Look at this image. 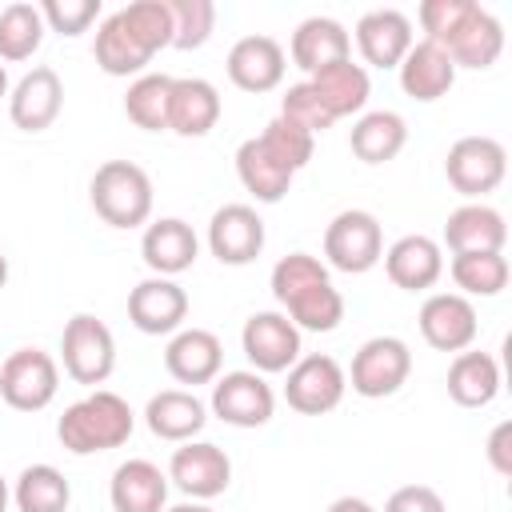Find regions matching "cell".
Instances as JSON below:
<instances>
[{
	"instance_id": "obj_1",
	"label": "cell",
	"mask_w": 512,
	"mask_h": 512,
	"mask_svg": "<svg viewBox=\"0 0 512 512\" xmlns=\"http://www.w3.org/2000/svg\"><path fill=\"white\" fill-rule=\"evenodd\" d=\"M268 284H272L276 304L300 332H332L344 320V296L332 288L328 264L308 252L280 256Z\"/></svg>"
},
{
	"instance_id": "obj_2",
	"label": "cell",
	"mask_w": 512,
	"mask_h": 512,
	"mask_svg": "<svg viewBox=\"0 0 512 512\" xmlns=\"http://www.w3.org/2000/svg\"><path fill=\"white\" fill-rule=\"evenodd\" d=\"M136 428V412L128 408L124 396L96 388L84 400L68 404L64 416L56 420V436L72 456H92V452H108L120 448Z\"/></svg>"
},
{
	"instance_id": "obj_3",
	"label": "cell",
	"mask_w": 512,
	"mask_h": 512,
	"mask_svg": "<svg viewBox=\"0 0 512 512\" xmlns=\"http://www.w3.org/2000/svg\"><path fill=\"white\" fill-rule=\"evenodd\" d=\"M88 200L108 228H140L152 216V180L132 160H104L92 172Z\"/></svg>"
},
{
	"instance_id": "obj_4",
	"label": "cell",
	"mask_w": 512,
	"mask_h": 512,
	"mask_svg": "<svg viewBox=\"0 0 512 512\" xmlns=\"http://www.w3.org/2000/svg\"><path fill=\"white\" fill-rule=\"evenodd\" d=\"M60 364L76 384H104L116 368V340L104 320L92 312H76L60 332Z\"/></svg>"
},
{
	"instance_id": "obj_5",
	"label": "cell",
	"mask_w": 512,
	"mask_h": 512,
	"mask_svg": "<svg viewBox=\"0 0 512 512\" xmlns=\"http://www.w3.org/2000/svg\"><path fill=\"white\" fill-rule=\"evenodd\" d=\"M384 256V232L380 220L364 208H344L332 216V224L324 228V260L336 272L360 276L368 268H376Z\"/></svg>"
},
{
	"instance_id": "obj_6",
	"label": "cell",
	"mask_w": 512,
	"mask_h": 512,
	"mask_svg": "<svg viewBox=\"0 0 512 512\" xmlns=\"http://www.w3.org/2000/svg\"><path fill=\"white\" fill-rule=\"evenodd\" d=\"M412 372V352L400 336H372L356 348L352 356V368L344 372L352 392L364 396V400H384V396H396L404 388Z\"/></svg>"
},
{
	"instance_id": "obj_7",
	"label": "cell",
	"mask_w": 512,
	"mask_h": 512,
	"mask_svg": "<svg viewBox=\"0 0 512 512\" xmlns=\"http://www.w3.org/2000/svg\"><path fill=\"white\" fill-rule=\"evenodd\" d=\"M504 172H508V152L492 136H460L444 156L448 184L468 200H484L488 192H496Z\"/></svg>"
},
{
	"instance_id": "obj_8",
	"label": "cell",
	"mask_w": 512,
	"mask_h": 512,
	"mask_svg": "<svg viewBox=\"0 0 512 512\" xmlns=\"http://www.w3.org/2000/svg\"><path fill=\"white\" fill-rule=\"evenodd\" d=\"M60 364L40 348H16L0 364V400L16 412H40L56 400Z\"/></svg>"
},
{
	"instance_id": "obj_9",
	"label": "cell",
	"mask_w": 512,
	"mask_h": 512,
	"mask_svg": "<svg viewBox=\"0 0 512 512\" xmlns=\"http://www.w3.org/2000/svg\"><path fill=\"white\" fill-rule=\"evenodd\" d=\"M344 388H348V376H344L340 360L328 352H308L288 368L284 400L300 416H324L344 400Z\"/></svg>"
},
{
	"instance_id": "obj_10",
	"label": "cell",
	"mask_w": 512,
	"mask_h": 512,
	"mask_svg": "<svg viewBox=\"0 0 512 512\" xmlns=\"http://www.w3.org/2000/svg\"><path fill=\"white\" fill-rule=\"evenodd\" d=\"M212 412L232 428H260L276 412V392L252 368L224 372L212 380Z\"/></svg>"
},
{
	"instance_id": "obj_11",
	"label": "cell",
	"mask_w": 512,
	"mask_h": 512,
	"mask_svg": "<svg viewBox=\"0 0 512 512\" xmlns=\"http://www.w3.org/2000/svg\"><path fill=\"white\" fill-rule=\"evenodd\" d=\"M240 348L252 372H288L300 360V328L284 312H252L240 328Z\"/></svg>"
},
{
	"instance_id": "obj_12",
	"label": "cell",
	"mask_w": 512,
	"mask_h": 512,
	"mask_svg": "<svg viewBox=\"0 0 512 512\" xmlns=\"http://www.w3.org/2000/svg\"><path fill=\"white\" fill-rule=\"evenodd\" d=\"M168 480L192 496V500H212L220 492H228L232 484V460L220 444H208V440H184L172 460H168Z\"/></svg>"
},
{
	"instance_id": "obj_13",
	"label": "cell",
	"mask_w": 512,
	"mask_h": 512,
	"mask_svg": "<svg viewBox=\"0 0 512 512\" xmlns=\"http://www.w3.org/2000/svg\"><path fill=\"white\" fill-rule=\"evenodd\" d=\"M128 320L144 336H172L188 320V292L168 276H148L128 292Z\"/></svg>"
},
{
	"instance_id": "obj_14",
	"label": "cell",
	"mask_w": 512,
	"mask_h": 512,
	"mask_svg": "<svg viewBox=\"0 0 512 512\" xmlns=\"http://www.w3.org/2000/svg\"><path fill=\"white\" fill-rule=\"evenodd\" d=\"M416 320H420V336L436 352H464V348H472V340L480 332L476 308L460 292H432L420 304V316Z\"/></svg>"
},
{
	"instance_id": "obj_15",
	"label": "cell",
	"mask_w": 512,
	"mask_h": 512,
	"mask_svg": "<svg viewBox=\"0 0 512 512\" xmlns=\"http://www.w3.org/2000/svg\"><path fill=\"white\" fill-rule=\"evenodd\" d=\"M228 80L240 88V92H272L280 88L284 80V68H288V56L280 48V40L264 36V32H252V36H240L232 48H228Z\"/></svg>"
},
{
	"instance_id": "obj_16",
	"label": "cell",
	"mask_w": 512,
	"mask_h": 512,
	"mask_svg": "<svg viewBox=\"0 0 512 512\" xmlns=\"http://www.w3.org/2000/svg\"><path fill=\"white\" fill-rule=\"evenodd\" d=\"M208 248L220 264H252L264 252V220L248 204H224L208 220Z\"/></svg>"
},
{
	"instance_id": "obj_17",
	"label": "cell",
	"mask_w": 512,
	"mask_h": 512,
	"mask_svg": "<svg viewBox=\"0 0 512 512\" xmlns=\"http://www.w3.org/2000/svg\"><path fill=\"white\" fill-rule=\"evenodd\" d=\"M60 108H64V84H60L56 68H48V64H36L32 72H24L16 80V88L8 92V116L24 132L52 128Z\"/></svg>"
},
{
	"instance_id": "obj_18",
	"label": "cell",
	"mask_w": 512,
	"mask_h": 512,
	"mask_svg": "<svg viewBox=\"0 0 512 512\" xmlns=\"http://www.w3.org/2000/svg\"><path fill=\"white\" fill-rule=\"evenodd\" d=\"M412 44V20L400 8H372L356 20V48L372 68H400Z\"/></svg>"
},
{
	"instance_id": "obj_19",
	"label": "cell",
	"mask_w": 512,
	"mask_h": 512,
	"mask_svg": "<svg viewBox=\"0 0 512 512\" xmlns=\"http://www.w3.org/2000/svg\"><path fill=\"white\" fill-rule=\"evenodd\" d=\"M140 256H144V264L152 268V276H180V272H188L192 264H196V256H200V240H196V232H192V224L188 220H180V216H160V220H152L148 228H144V236H140Z\"/></svg>"
},
{
	"instance_id": "obj_20",
	"label": "cell",
	"mask_w": 512,
	"mask_h": 512,
	"mask_svg": "<svg viewBox=\"0 0 512 512\" xmlns=\"http://www.w3.org/2000/svg\"><path fill=\"white\" fill-rule=\"evenodd\" d=\"M224 364V344L208 328H180L164 348V368L180 384H212Z\"/></svg>"
},
{
	"instance_id": "obj_21",
	"label": "cell",
	"mask_w": 512,
	"mask_h": 512,
	"mask_svg": "<svg viewBox=\"0 0 512 512\" xmlns=\"http://www.w3.org/2000/svg\"><path fill=\"white\" fill-rule=\"evenodd\" d=\"M440 48L448 52V60L456 68H492L504 52V24L488 8L472 4L468 16L456 24V32Z\"/></svg>"
},
{
	"instance_id": "obj_22",
	"label": "cell",
	"mask_w": 512,
	"mask_h": 512,
	"mask_svg": "<svg viewBox=\"0 0 512 512\" xmlns=\"http://www.w3.org/2000/svg\"><path fill=\"white\" fill-rule=\"evenodd\" d=\"M384 272L396 288L404 292H424L432 288L440 276H444V252L432 236L424 232H412V236H400L384 256Z\"/></svg>"
},
{
	"instance_id": "obj_23",
	"label": "cell",
	"mask_w": 512,
	"mask_h": 512,
	"mask_svg": "<svg viewBox=\"0 0 512 512\" xmlns=\"http://www.w3.org/2000/svg\"><path fill=\"white\" fill-rule=\"evenodd\" d=\"M288 56L300 72L312 76V72H320L336 60H348L352 56V36L332 16H308V20L296 24V32L288 40Z\"/></svg>"
},
{
	"instance_id": "obj_24",
	"label": "cell",
	"mask_w": 512,
	"mask_h": 512,
	"mask_svg": "<svg viewBox=\"0 0 512 512\" xmlns=\"http://www.w3.org/2000/svg\"><path fill=\"white\" fill-rule=\"evenodd\" d=\"M220 120V92L204 76H172L168 92V132L208 136Z\"/></svg>"
},
{
	"instance_id": "obj_25",
	"label": "cell",
	"mask_w": 512,
	"mask_h": 512,
	"mask_svg": "<svg viewBox=\"0 0 512 512\" xmlns=\"http://www.w3.org/2000/svg\"><path fill=\"white\" fill-rule=\"evenodd\" d=\"M504 240H508V224L484 200H468L444 220V244L452 256L456 252H504Z\"/></svg>"
},
{
	"instance_id": "obj_26",
	"label": "cell",
	"mask_w": 512,
	"mask_h": 512,
	"mask_svg": "<svg viewBox=\"0 0 512 512\" xmlns=\"http://www.w3.org/2000/svg\"><path fill=\"white\" fill-rule=\"evenodd\" d=\"M112 512H164L168 504V472H160L152 460H124L112 472L108 484Z\"/></svg>"
},
{
	"instance_id": "obj_27",
	"label": "cell",
	"mask_w": 512,
	"mask_h": 512,
	"mask_svg": "<svg viewBox=\"0 0 512 512\" xmlns=\"http://www.w3.org/2000/svg\"><path fill=\"white\" fill-rule=\"evenodd\" d=\"M144 424H148L152 436L172 440V444H184V440H192V436L208 424V408H204V400H200L196 392H188V388H164V392H156V396L148 400Z\"/></svg>"
},
{
	"instance_id": "obj_28",
	"label": "cell",
	"mask_w": 512,
	"mask_h": 512,
	"mask_svg": "<svg viewBox=\"0 0 512 512\" xmlns=\"http://www.w3.org/2000/svg\"><path fill=\"white\" fill-rule=\"evenodd\" d=\"M452 84H456V64L432 40H416L408 48V56L400 60V88H404V96H412L420 104L440 100Z\"/></svg>"
},
{
	"instance_id": "obj_29",
	"label": "cell",
	"mask_w": 512,
	"mask_h": 512,
	"mask_svg": "<svg viewBox=\"0 0 512 512\" xmlns=\"http://www.w3.org/2000/svg\"><path fill=\"white\" fill-rule=\"evenodd\" d=\"M308 84L316 88V96H320V104L328 108L332 120L364 112V104H368V96H372L368 68H364V64H352V56H348V60H336V64H328V68H320V72H312Z\"/></svg>"
},
{
	"instance_id": "obj_30",
	"label": "cell",
	"mask_w": 512,
	"mask_h": 512,
	"mask_svg": "<svg viewBox=\"0 0 512 512\" xmlns=\"http://www.w3.org/2000/svg\"><path fill=\"white\" fill-rule=\"evenodd\" d=\"M500 392V364L492 352H456L448 364V396L460 408H484Z\"/></svg>"
},
{
	"instance_id": "obj_31",
	"label": "cell",
	"mask_w": 512,
	"mask_h": 512,
	"mask_svg": "<svg viewBox=\"0 0 512 512\" xmlns=\"http://www.w3.org/2000/svg\"><path fill=\"white\" fill-rule=\"evenodd\" d=\"M92 56L96 64L108 72V76H144L152 52L136 40V32L120 20V12L104 16L100 28H96V44H92Z\"/></svg>"
},
{
	"instance_id": "obj_32",
	"label": "cell",
	"mask_w": 512,
	"mask_h": 512,
	"mask_svg": "<svg viewBox=\"0 0 512 512\" xmlns=\"http://www.w3.org/2000/svg\"><path fill=\"white\" fill-rule=\"evenodd\" d=\"M408 140V124L400 112H388V108H376V112H364L356 124H352V136H348V148L356 160L364 164H384V160H396L400 148Z\"/></svg>"
},
{
	"instance_id": "obj_33",
	"label": "cell",
	"mask_w": 512,
	"mask_h": 512,
	"mask_svg": "<svg viewBox=\"0 0 512 512\" xmlns=\"http://www.w3.org/2000/svg\"><path fill=\"white\" fill-rule=\"evenodd\" d=\"M236 176H240V184H244L260 204H276V200H284V192L292 188V176H296V172H288V168L260 144V136H252V140H244V144L236 148Z\"/></svg>"
},
{
	"instance_id": "obj_34",
	"label": "cell",
	"mask_w": 512,
	"mask_h": 512,
	"mask_svg": "<svg viewBox=\"0 0 512 512\" xmlns=\"http://www.w3.org/2000/svg\"><path fill=\"white\" fill-rule=\"evenodd\" d=\"M12 504H16V512H68L72 488H68V480H64L60 468H52V464H28L16 476Z\"/></svg>"
},
{
	"instance_id": "obj_35",
	"label": "cell",
	"mask_w": 512,
	"mask_h": 512,
	"mask_svg": "<svg viewBox=\"0 0 512 512\" xmlns=\"http://www.w3.org/2000/svg\"><path fill=\"white\" fill-rule=\"evenodd\" d=\"M460 296H500L508 288V256L504 252H456L448 264Z\"/></svg>"
},
{
	"instance_id": "obj_36",
	"label": "cell",
	"mask_w": 512,
	"mask_h": 512,
	"mask_svg": "<svg viewBox=\"0 0 512 512\" xmlns=\"http://www.w3.org/2000/svg\"><path fill=\"white\" fill-rule=\"evenodd\" d=\"M168 92H172V76H164V72L136 76L124 92L128 120L144 132H168Z\"/></svg>"
},
{
	"instance_id": "obj_37",
	"label": "cell",
	"mask_w": 512,
	"mask_h": 512,
	"mask_svg": "<svg viewBox=\"0 0 512 512\" xmlns=\"http://www.w3.org/2000/svg\"><path fill=\"white\" fill-rule=\"evenodd\" d=\"M44 16L40 4L16 0L8 8H0V60H28L40 40H44Z\"/></svg>"
},
{
	"instance_id": "obj_38",
	"label": "cell",
	"mask_w": 512,
	"mask_h": 512,
	"mask_svg": "<svg viewBox=\"0 0 512 512\" xmlns=\"http://www.w3.org/2000/svg\"><path fill=\"white\" fill-rule=\"evenodd\" d=\"M120 20L136 32V40L156 56L160 48H172V12L168 0H136L120 8Z\"/></svg>"
},
{
	"instance_id": "obj_39",
	"label": "cell",
	"mask_w": 512,
	"mask_h": 512,
	"mask_svg": "<svg viewBox=\"0 0 512 512\" xmlns=\"http://www.w3.org/2000/svg\"><path fill=\"white\" fill-rule=\"evenodd\" d=\"M260 144H264L288 172H300V168L312 160V152H316V136L304 132V128H296V124H288L284 116H272V120L264 124Z\"/></svg>"
},
{
	"instance_id": "obj_40",
	"label": "cell",
	"mask_w": 512,
	"mask_h": 512,
	"mask_svg": "<svg viewBox=\"0 0 512 512\" xmlns=\"http://www.w3.org/2000/svg\"><path fill=\"white\" fill-rule=\"evenodd\" d=\"M172 12V48H200L216 28V4L212 0H168Z\"/></svg>"
},
{
	"instance_id": "obj_41",
	"label": "cell",
	"mask_w": 512,
	"mask_h": 512,
	"mask_svg": "<svg viewBox=\"0 0 512 512\" xmlns=\"http://www.w3.org/2000/svg\"><path fill=\"white\" fill-rule=\"evenodd\" d=\"M280 116H284L288 124L312 132V136L336 124V120L328 116V108L320 104V96H316V88H312L308 80H300V84H292V88L284 92V100H280Z\"/></svg>"
},
{
	"instance_id": "obj_42",
	"label": "cell",
	"mask_w": 512,
	"mask_h": 512,
	"mask_svg": "<svg viewBox=\"0 0 512 512\" xmlns=\"http://www.w3.org/2000/svg\"><path fill=\"white\" fill-rule=\"evenodd\" d=\"M40 16H44V28L60 36H80L100 16V0H44Z\"/></svg>"
},
{
	"instance_id": "obj_43",
	"label": "cell",
	"mask_w": 512,
	"mask_h": 512,
	"mask_svg": "<svg viewBox=\"0 0 512 512\" xmlns=\"http://www.w3.org/2000/svg\"><path fill=\"white\" fill-rule=\"evenodd\" d=\"M384 512H448V508H444V500H440L436 488H428V484H404V488H396L388 496Z\"/></svg>"
},
{
	"instance_id": "obj_44",
	"label": "cell",
	"mask_w": 512,
	"mask_h": 512,
	"mask_svg": "<svg viewBox=\"0 0 512 512\" xmlns=\"http://www.w3.org/2000/svg\"><path fill=\"white\" fill-rule=\"evenodd\" d=\"M508 440H512V424L500 420V424L488 432V464H492L500 476H512V448H508Z\"/></svg>"
},
{
	"instance_id": "obj_45",
	"label": "cell",
	"mask_w": 512,
	"mask_h": 512,
	"mask_svg": "<svg viewBox=\"0 0 512 512\" xmlns=\"http://www.w3.org/2000/svg\"><path fill=\"white\" fill-rule=\"evenodd\" d=\"M328 512H376V508L368 500H360V496H340V500L328 504Z\"/></svg>"
},
{
	"instance_id": "obj_46",
	"label": "cell",
	"mask_w": 512,
	"mask_h": 512,
	"mask_svg": "<svg viewBox=\"0 0 512 512\" xmlns=\"http://www.w3.org/2000/svg\"><path fill=\"white\" fill-rule=\"evenodd\" d=\"M164 512H216V508H208L204 500H188V504H176V508H164Z\"/></svg>"
},
{
	"instance_id": "obj_47",
	"label": "cell",
	"mask_w": 512,
	"mask_h": 512,
	"mask_svg": "<svg viewBox=\"0 0 512 512\" xmlns=\"http://www.w3.org/2000/svg\"><path fill=\"white\" fill-rule=\"evenodd\" d=\"M8 500H12V488H8V480L0 476V512H8Z\"/></svg>"
},
{
	"instance_id": "obj_48",
	"label": "cell",
	"mask_w": 512,
	"mask_h": 512,
	"mask_svg": "<svg viewBox=\"0 0 512 512\" xmlns=\"http://www.w3.org/2000/svg\"><path fill=\"white\" fill-rule=\"evenodd\" d=\"M4 96H8V68L0 64V100H4Z\"/></svg>"
},
{
	"instance_id": "obj_49",
	"label": "cell",
	"mask_w": 512,
	"mask_h": 512,
	"mask_svg": "<svg viewBox=\"0 0 512 512\" xmlns=\"http://www.w3.org/2000/svg\"><path fill=\"white\" fill-rule=\"evenodd\" d=\"M4 284H8V256L0 252V288H4Z\"/></svg>"
}]
</instances>
